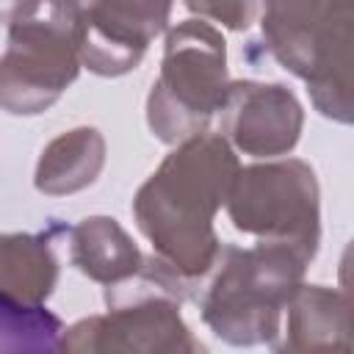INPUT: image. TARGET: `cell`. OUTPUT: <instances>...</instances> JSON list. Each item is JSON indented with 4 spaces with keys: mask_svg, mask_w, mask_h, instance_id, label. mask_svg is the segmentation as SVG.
Segmentation results:
<instances>
[{
    "mask_svg": "<svg viewBox=\"0 0 354 354\" xmlns=\"http://www.w3.org/2000/svg\"><path fill=\"white\" fill-rule=\"evenodd\" d=\"M268 53L307 83L313 105L351 122V0H263Z\"/></svg>",
    "mask_w": 354,
    "mask_h": 354,
    "instance_id": "cell-3",
    "label": "cell"
},
{
    "mask_svg": "<svg viewBox=\"0 0 354 354\" xmlns=\"http://www.w3.org/2000/svg\"><path fill=\"white\" fill-rule=\"evenodd\" d=\"M313 257L315 246L296 241L221 246L213 263L216 274L199 299L202 321L232 346L271 343Z\"/></svg>",
    "mask_w": 354,
    "mask_h": 354,
    "instance_id": "cell-2",
    "label": "cell"
},
{
    "mask_svg": "<svg viewBox=\"0 0 354 354\" xmlns=\"http://www.w3.org/2000/svg\"><path fill=\"white\" fill-rule=\"evenodd\" d=\"M227 41L202 19H185L166 33L160 75L147 100L149 130L163 144H180L207 130L227 100Z\"/></svg>",
    "mask_w": 354,
    "mask_h": 354,
    "instance_id": "cell-5",
    "label": "cell"
},
{
    "mask_svg": "<svg viewBox=\"0 0 354 354\" xmlns=\"http://www.w3.org/2000/svg\"><path fill=\"white\" fill-rule=\"evenodd\" d=\"M69 260L80 274L108 288L130 279L141 268L144 254L116 218L88 216L69 235Z\"/></svg>",
    "mask_w": 354,
    "mask_h": 354,
    "instance_id": "cell-12",
    "label": "cell"
},
{
    "mask_svg": "<svg viewBox=\"0 0 354 354\" xmlns=\"http://www.w3.org/2000/svg\"><path fill=\"white\" fill-rule=\"evenodd\" d=\"M105 166V138L94 127H75L53 138L36 166V188L47 196H66L88 188Z\"/></svg>",
    "mask_w": 354,
    "mask_h": 354,
    "instance_id": "cell-13",
    "label": "cell"
},
{
    "mask_svg": "<svg viewBox=\"0 0 354 354\" xmlns=\"http://www.w3.org/2000/svg\"><path fill=\"white\" fill-rule=\"evenodd\" d=\"M288 332L282 351L351 348L348 293L324 285H299L288 301Z\"/></svg>",
    "mask_w": 354,
    "mask_h": 354,
    "instance_id": "cell-10",
    "label": "cell"
},
{
    "mask_svg": "<svg viewBox=\"0 0 354 354\" xmlns=\"http://www.w3.org/2000/svg\"><path fill=\"white\" fill-rule=\"evenodd\" d=\"M188 11L221 22L230 30H246L254 22L257 0H185Z\"/></svg>",
    "mask_w": 354,
    "mask_h": 354,
    "instance_id": "cell-14",
    "label": "cell"
},
{
    "mask_svg": "<svg viewBox=\"0 0 354 354\" xmlns=\"http://www.w3.org/2000/svg\"><path fill=\"white\" fill-rule=\"evenodd\" d=\"M238 169L230 141L205 130L180 141L133 199L138 230L152 241L155 257L191 288L218 257L213 218Z\"/></svg>",
    "mask_w": 354,
    "mask_h": 354,
    "instance_id": "cell-1",
    "label": "cell"
},
{
    "mask_svg": "<svg viewBox=\"0 0 354 354\" xmlns=\"http://www.w3.org/2000/svg\"><path fill=\"white\" fill-rule=\"evenodd\" d=\"M36 0H0V25H11L14 19L25 17Z\"/></svg>",
    "mask_w": 354,
    "mask_h": 354,
    "instance_id": "cell-15",
    "label": "cell"
},
{
    "mask_svg": "<svg viewBox=\"0 0 354 354\" xmlns=\"http://www.w3.org/2000/svg\"><path fill=\"white\" fill-rule=\"evenodd\" d=\"M64 3H66L72 11H77V17H80V14H83V11H86V8H88L94 0H64Z\"/></svg>",
    "mask_w": 354,
    "mask_h": 354,
    "instance_id": "cell-16",
    "label": "cell"
},
{
    "mask_svg": "<svg viewBox=\"0 0 354 354\" xmlns=\"http://www.w3.org/2000/svg\"><path fill=\"white\" fill-rule=\"evenodd\" d=\"M301 124L304 111L285 86L257 80L230 83L221 105V130L235 149L254 158L285 155L296 147Z\"/></svg>",
    "mask_w": 354,
    "mask_h": 354,
    "instance_id": "cell-9",
    "label": "cell"
},
{
    "mask_svg": "<svg viewBox=\"0 0 354 354\" xmlns=\"http://www.w3.org/2000/svg\"><path fill=\"white\" fill-rule=\"evenodd\" d=\"M191 285L163 260L144 257L141 268L108 285L105 315H91L69 326L58 343L64 351H202L180 315V301Z\"/></svg>",
    "mask_w": 354,
    "mask_h": 354,
    "instance_id": "cell-4",
    "label": "cell"
},
{
    "mask_svg": "<svg viewBox=\"0 0 354 354\" xmlns=\"http://www.w3.org/2000/svg\"><path fill=\"white\" fill-rule=\"evenodd\" d=\"M224 205L241 232L318 249V180L304 160L288 158L238 169Z\"/></svg>",
    "mask_w": 354,
    "mask_h": 354,
    "instance_id": "cell-7",
    "label": "cell"
},
{
    "mask_svg": "<svg viewBox=\"0 0 354 354\" xmlns=\"http://www.w3.org/2000/svg\"><path fill=\"white\" fill-rule=\"evenodd\" d=\"M58 282V260L39 235H0V301L39 310Z\"/></svg>",
    "mask_w": 354,
    "mask_h": 354,
    "instance_id": "cell-11",
    "label": "cell"
},
{
    "mask_svg": "<svg viewBox=\"0 0 354 354\" xmlns=\"http://www.w3.org/2000/svg\"><path fill=\"white\" fill-rule=\"evenodd\" d=\"M77 11L64 0L36 6L8 25V44L0 55V108L17 116L47 111L77 77Z\"/></svg>",
    "mask_w": 354,
    "mask_h": 354,
    "instance_id": "cell-6",
    "label": "cell"
},
{
    "mask_svg": "<svg viewBox=\"0 0 354 354\" xmlns=\"http://www.w3.org/2000/svg\"><path fill=\"white\" fill-rule=\"evenodd\" d=\"M174 0H94L77 22L80 64L102 77L136 69L166 30Z\"/></svg>",
    "mask_w": 354,
    "mask_h": 354,
    "instance_id": "cell-8",
    "label": "cell"
}]
</instances>
